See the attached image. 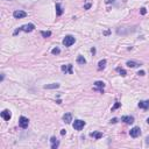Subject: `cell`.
<instances>
[{"label":"cell","mask_w":149,"mask_h":149,"mask_svg":"<svg viewBox=\"0 0 149 149\" xmlns=\"http://www.w3.org/2000/svg\"><path fill=\"white\" fill-rule=\"evenodd\" d=\"M35 29V25H33V23H27V25H23V26L19 27L16 28L15 30L13 31V35H18L20 31H26V33H30Z\"/></svg>","instance_id":"obj_1"},{"label":"cell","mask_w":149,"mask_h":149,"mask_svg":"<svg viewBox=\"0 0 149 149\" xmlns=\"http://www.w3.org/2000/svg\"><path fill=\"white\" fill-rule=\"evenodd\" d=\"M74 42H76V39L71 35H66L65 37H64V40H63V44H64L65 47H71Z\"/></svg>","instance_id":"obj_2"},{"label":"cell","mask_w":149,"mask_h":149,"mask_svg":"<svg viewBox=\"0 0 149 149\" xmlns=\"http://www.w3.org/2000/svg\"><path fill=\"white\" fill-rule=\"evenodd\" d=\"M28 125H29V120L26 118V117H21V118L19 119V126L23 129H26L28 127Z\"/></svg>","instance_id":"obj_3"},{"label":"cell","mask_w":149,"mask_h":149,"mask_svg":"<svg viewBox=\"0 0 149 149\" xmlns=\"http://www.w3.org/2000/svg\"><path fill=\"white\" fill-rule=\"evenodd\" d=\"M72 126H74V128L76 131H82L84 128V126H85V121H83V120H76Z\"/></svg>","instance_id":"obj_4"},{"label":"cell","mask_w":149,"mask_h":149,"mask_svg":"<svg viewBox=\"0 0 149 149\" xmlns=\"http://www.w3.org/2000/svg\"><path fill=\"white\" fill-rule=\"evenodd\" d=\"M129 135H131L132 137H137V136H140L141 135L140 127H133L131 129V132H129Z\"/></svg>","instance_id":"obj_5"},{"label":"cell","mask_w":149,"mask_h":149,"mask_svg":"<svg viewBox=\"0 0 149 149\" xmlns=\"http://www.w3.org/2000/svg\"><path fill=\"white\" fill-rule=\"evenodd\" d=\"M13 16L15 19H23V18H26L27 16V13L26 12H23V11H14L13 12Z\"/></svg>","instance_id":"obj_6"},{"label":"cell","mask_w":149,"mask_h":149,"mask_svg":"<svg viewBox=\"0 0 149 149\" xmlns=\"http://www.w3.org/2000/svg\"><path fill=\"white\" fill-rule=\"evenodd\" d=\"M1 118L4 119L5 121H9L11 118H12V113H11V111L9 110H4L1 112Z\"/></svg>","instance_id":"obj_7"},{"label":"cell","mask_w":149,"mask_h":149,"mask_svg":"<svg viewBox=\"0 0 149 149\" xmlns=\"http://www.w3.org/2000/svg\"><path fill=\"white\" fill-rule=\"evenodd\" d=\"M121 121H123L125 123H127V125H132V123L134 122V117H131V115H125L121 118Z\"/></svg>","instance_id":"obj_8"},{"label":"cell","mask_w":149,"mask_h":149,"mask_svg":"<svg viewBox=\"0 0 149 149\" xmlns=\"http://www.w3.org/2000/svg\"><path fill=\"white\" fill-rule=\"evenodd\" d=\"M62 71L65 74H72V64H68V65H62Z\"/></svg>","instance_id":"obj_9"},{"label":"cell","mask_w":149,"mask_h":149,"mask_svg":"<svg viewBox=\"0 0 149 149\" xmlns=\"http://www.w3.org/2000/svg\"><path fill=\"white\" fill-rule=\"evenodd\" d=\"M139 107L142 108V110H148L149 108V100H140Z\"/></svg>","instance_id":"obj_10"},{"label":"cell","mask_w":149,"mask_h":149,"mask_svg":"<svg viewBox=\"0 0 149 149\" xmlns=\"http://www.w3.org/2000/svg\"><path fill=\"white\" fill-rule=\"evenodd\" d=\"M50 142H51V148H53V149H57V148H58V146H60V141L57 140L55 136H53V137L50 139Z\"/></svg>","instance_id":"obj_11"},{"label":"cell","mask_w":149,"mask_h":149,"mask_svg":"<svg viewBox=\"0 0 149 149\" xmlns=\"http://www.w3.org/2000/svg\"><path fill=\"white\" fill-rule=\"evenodd\" d=\"M63 121L65 123H70L72 121V114L71 113H65L63 115Z\"/></svg>","instance_id":"obj_12"},{"label":"cell","mask_w":149,"mask_h":149,"mask_svg":"<svg viewBox=\"0 0 149 149\" xmlns=\"http://www.w3.org/2000/svg\"><path fill=\"white\" fill-rule=\"evenodd\" d=\"M60 88V84L58 83H53V84H47L44 85L43 89H47V90H53V89H58Z\"/></svg>","instance_id":"obj_13"},{"label":"cell","mask_w":149,"mask_h":149,"mask_svg":"<svg viewBox=\"0 0 149 149\" xmlns=\"http://www.w3.org/2000/svg\"><path fill=\"white\" fill-rule=\"evenodd\" d=\"M55 8H56V15L57 16H61L62 14H63V8H62L61 4H56Z\"/></svg>","instance_id":"obj_14"},{"label":"cell","mask_w":149,"mask_h":149,"mask_svg":"<svg viewBox=\"0 0 149 149\" xmlns=\"http://www.w3.org/2000/svg\"><path fill=\"white\" fill-rule=\"evenodd\" d=\"M126 65H127L128 68H136V66L140 65V63H137V62H135V61H128L127 63H126Z\"/></svg>","instance_id":"obj_15"},{"label":"cell","mask_w":149,"mask_h":149,"mask_svg":"<svg viewBox=\"0 0 149 149\" xmlns=\"http://www.w3.org/2000/svg\"><path fill=\"white\" fill-rule=\"evenodd\" d=\"M94 88L104 89V88H105V83H104V82H101V80H97L96 83H94Z\"/></svg>","instance_id":"obj_16"},{"label":"cell","mask_w":149,"mask_h":149,"mask_svg":"<svg viewBox=\"0 0 149 149\" xmlns=\"http://www.w3.org/2000/svg\"><path fill=\"white\" fill-rule=\"evenodd\" d=\"M77 63H78V64H80V65H84V64L86 63V60L84 58V56L79 55V56L77 57Z\"/></svg>","instance_id":"obj_17"},{"label":"cell","mask_w":149,"mask_h":149,"mask_svg":"<svg viewBox=\"0 0 149 149\" xmlns=\"http://www.w3.org/2000/svg\"><path fill=\"white\" fill-rule=\"evenodd\" d=\"M105 66H106V60H101V61L98 63V70L105 69Z\"/></svg>","instance_id":"obj_18"},{"label":"cell","mask_w":149,"mask_h":149,"mask_svg":"<svg viewBox=\"0 0 149 149\" xmlns=\"http://www.w3.org/2000/svg\"><path fill=\"white\" fill-rule=\"evenodd\" d=\"M90 135L93 136V137H94L96 140H99V139H100L101 136H103V134H101L100 132H93V133H91Z\"/></svg>","instance_id":"obj_19"},{"label":"cell","mask_w":149,"mask_h":149,"mask_svg":"<svg viewBox=\"0 0 149 149\" xmlns=\"http://www.w3.org/2000/svg\"><path fill=\"white\" fill-rule=\"evenodd\" d=\"M115 71H117V72H119V74H121L122 77H125V76L127 74V72H126V70H125V69H122V68H120V66H118V68L115 69Z\"/></svg>","instance_id":"obj_20"},{"label":"cell","mask_w":149,"mask_h":149,"mask_svg":"<svg viewBox=\"0 0 149 149\" xmlns=\"http://www.w3.org/2000/svg\"><path fill=\"white\" fill-rule=\"evenodd\" d=\"M41 35L43 37H50L51 36V31H41Z\"/></svg>","instance_id":"obj_21"},{"label":"cell","mask_w":149,"mask_h":149,"mask_svg":"<svg viewBox=\"0 0 149 149\" xmlns=\"http://www.w3.org/2000/svg\"><path fill=\"white\" fill-rule=\"evenodd\" d=\"M60 53H61V49L60 48H54L53 50H51V54H53V55H58Z\"/></svg>","instance_id":"obj_22"},{"label":"cell","mask_w":149,"mask_h":149,"mask_svg":"<svg viewBox=\"0 0 149 149\" xmlns=\"http://www.w3.org/2000/svg\"><path fill=\"white\" fill-rule=\"evenodd\" d=\"M121 106V103H119V101H115V104H114V106L112 107V111H115L117 108H119Z\"/></svg>","instance_id":"obj_23"},{"label":"cell","mask_w":149,"mask_h":149,"mask_svg":"<svg viewBox=\"0 0 149 149\" xmlns=\"http://www.w3.org/2000/svg\"><path fill=\"white\" fill-rule=\"evenodd\" d=\"M140 13L142 14V15H145V14L147 13V9H146L145 7H142V8H141V11H140Z\"/></svg>","instance_id":"obj_24"},{"label":"cell","mask_w":149,"mask_h":149,"mask_svg":"<svg viewBox=\"0 0 149 149\" xmlns=\"http://www.w3.org/2000/svg\"><path fill=\"white\" fill-rule=\"evenodd\" d=\"M89 8H91V4H86L84 6V9H89Z\"/></svg>","instance_id":"obj_25"},{"label":"cell","mask_w":149,"mask_h":149,"mask_svg":"<svg viewBox=\"0 0 149 149\" xmlns=\"http://www.w3.org/2000/svg\"><path fill=\"white\" fill-rule=\"evenodd\" d=\"M145 74H146V72L143 70H141V71H139V72H137V74H139V76H145Z\"/></svg>","instance_id":"obj_26"},{"label":"cell","mask_w":149,"mask_h":149,"mask_svg":"<svg viewBox=\"0 0 149 149\" xmlns=\"http://www.w3.org/2000/svg\"><path fill=\"white\" fill-rule=\"evenodd\" d=\"M115 0H105V2L106 4H112V2H114Z\"/></svg>","instance_id":"obj_27"},{"label":"cell","mask_w":149,"mask_h":149,"mask_svg":"<svg viewBox=\"0 0 149 149\" xmlns=\"http://www.w3.org/2000/svg\"><path fill=\"white\" fill-rule=\"evenodd\" d=\"M117 121H118V119H117V118H114V119H112V120H111V123H115Z\"/></svg>","instance_id":"obj_28"},{"label":"cell","mask_w":149,"mask_h":149,"mask_svg":"<svg viewBox=\"0 0 149 149\" xmlns=\"http://www.w3.org/2000/svg\"><path fill=\"white\" fill-rule=\"evenodd\" d=\"M65 133H66L65 129H61V135H65Z\"/></svg>","instance_id":"obj_29"},{"label":"cell","mask_w":149,"mask_h":149,"mask_svg":"<svg viewBox=\"0 0 149 149\" xmlns=\"http://www.w3.org/2000/svg\"><path fill=\"white\" fill-rule=\"evenodd\" d=\"M4 78H5V74H1V77H0V80L2 82V80H4Z\"/></svg>","instance_id":"obj_30"},{"label":"cell","mask_w":149,"mask_h":149,"mask_svg":"<svg viewBox=\"0 0 149 149\" xmlns=\"http://www.w3.org/2000/svg\"><path fill=\"white\" fill-rule=\"evenodd\" d=\"M91 53L94 55V54H96V48H92V49H91Z\"/></svg>","instance_id":"obj_31"},{"label":"cell","mask_w":149,"mask_h":149,"mask_svg":"<svg viewBox=\"0 0 149 149\" xmlns=\"http://www.w3.org/2000/svg\"><path fill=\"white\" fill-rule=\"evenodd\" d=\"M56 103H57V104H62V100H61V99H58V100H57Z\"/></svg>","instance_id":"obj_32"},{"label":"cell","mask_w":149,"mask_h":149,"mask_svg":"<svg viewBox=\"0 0 149 149\" xmlns=\"http://www.w3.org/2000/svg\"><path fill=\"white\" fill-rule=\"evenodd\" d=\"M147 143H149V137H147Z\"/></svg>","instance_id":"obj_33"},{"label":"cell","mask_w":149,"mask_h":149,"mask_svg":"<svg viewBox=\"0 0 149 149\" xmlns=\"http://www.w3.org/2000/svg\"><path fill=\"white\" fill-rule=\"evenodd\" d=\"M147 122H148V123H149V118H148V119H147Z\"/></svg>","instance_id":"obj_34"}]
</instances>
